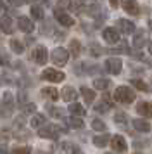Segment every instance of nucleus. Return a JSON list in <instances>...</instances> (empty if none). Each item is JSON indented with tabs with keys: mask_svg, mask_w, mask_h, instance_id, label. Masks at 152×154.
<instances>
[{
	"mask_svg": "<svg viewBox=\"0 0 152 154\" xmlns=\"http://www.w3.org/2000/svg\"><path fill=\"white\" fill-rule=\"evenodd\" d=\"M135 90L131 87H126V85H119L116 90H114V100L121 102V104H131L135 100Z\"/></svg>",
	"mask_w": 152,
	"mask_h": 154,
	"instance_id": "f257e3e1",
	"label": "nucleus"
},
{
	"mask_svg": "<svg viewBox=\"0 0 152 154\" xmlns=\"http://www.w3.org/2000/svg\"><path fill=\"white\" fill-rule=\"evenodd\" d=\"M59 132H66V128H61L57 125H45L38 128V135L43 139H50V140H57L59 139Z\"/></svg>",
	"mask_w": 152,
	"mask_h": 154,
	"instance_id": "f03ea898",
	"label": "nucleus"
},
{
	"mask_svg": "<svg viewBox=\"0 0 152 154\" xmlns=\"http://www.w3.org/2000/svg\"><path fill=\"white\" fill-rule=\"evenodd\" d=\"M64 78H66V75L59 69H54V68H47L41 71V80L50 82V83H61V82H64Z\"/></svg>",
	"mask_w": 152,
	"mask_h": 154,
	"instance_id": "7ed1b4c3",
	"label": "nucleus"
},
{
	"mask_svg": "<svg viewBox=\"0 0 152 154\" xmlns=\"http://www.w3.org/2000/svg\"><path fill=\"white\" fill-rule=\"evenodd\" d=\"M69 50H66L64 47H57V49L52 50V63L55 64V66H59V68H62V66H66V63L69 61Z\"/></svg>",
	"mask_w": 152,
	"mask_h": 154,
	"instance_id": "20e7f679",
	"label": "nucleus"
},
{
	"mask_svg": "<svg viewBox=\"0 0 152 154\" xmlns=\"http://www.w3.org/2000/svg\"><path fill=\"white\" fill-rule=\"evenodd\" d=\"M54 17H55V21L59 23L61 26H64V28H71V26H74V19H73V17H71V16L61 7L54 9Z\"/></svg>",
	"mask_w": 152,
	"mask_h": 154,
	"instance_id": "39448f33",
	"label": "nucleus"
},
{
	"mask_svg": "<svg viewBox=\"0 0 152 154\" xmlns=\"http://www.w3.org/2000/svg\"><path fill=\"white\" fill-rule=\"evenodd\" d=\"M104 69L111 73V75H119L123 69V61L119 57H107L104 63Z\"/></svg>",
	"mask_w": 152,
	"mask_h": 154,
	"instance_id": "423d86ee",
	"label": "nucleus"
},
{
	"mask_svg": "<svg viewBox=\"0 0 152 154\" xmlns=\"http://www.w3.org/2000/svg\"><path fill=\"white\" fill-rule=\"evenodd\" d=\"M31 57H33V61L36 64H40V66H43V64H47L48 61V50L43 47V45H36L33 49V54H31Z\"/></svg>",
	"mask_w": 152,
	"mask_h": 154,
	"instance_id": "0eeeda50",
	"label": "nucleus"
},
{
	"mask_svg": "<svg viewBox=\"0 0 152 154\" xmlns=\"http://www.w3.org/2000/svg\"><path fill=\"white\" fill-rule=\"evenodd\" d=\"M111 147H112L116 152L124 154L128 151V142H126V139L121 137V135H112V139H111Z\"/></svg>",
	"mask_w": 152,
	"mask_h": 154,
	"instance_id": "6e6552de",
	"label": "nucleus"
},
{
	"mask_svg": "<svg viewBox=\"0 0 152 154\" xmlns=\"http://www.w3.org/2000/svg\"><path fill=\"white\" fill-rule=\"evenodd\" d=\"M121 7L126 14L130 16H138L140 14V5L137 0H121Z\"/></svg>",
	"mask_w": 152,
	"mask_h": 154,
	"instance_id": "1a4fd4ad",
	"label": "nucleus"
},
{
	"mask_svg": "<svg viewBox=\"0 0 152 154\" xmlns=\"http://www.w3.org/2000/svg\"><path fill=\"white\" fill-rule=\"evenodd\" d=\"M17 28H19V31L29 35V33H33V31H35V24H33V21H31L29 17L19 16V17H17Z\"/></svg>",
	"mask_w": 152,
	"mask_h": 154,
	"instance_id": "9d476101",
	"label": "nucleus"
},
{
	"mask_svg": "<svg viewBox=\"0 0 152 154\" xmlns=\"http://www.w3.org/2000/svg\"><path fill=\"white\" fill-rule=\"evenodd\" d=\"M102 38L109 45H116V43H119V31L116 28H105L102 31Z\"/></svg>",
	"mask_w": 152,
	"mask_h": 154,
	"instance_id": "9b49d317",
	"label": "nucleus"
},
{
	"mask_svg": "<svg viewBox=\"0 0 152 154\" xmlns=\"http://www.w3.org/2000/svg\"><path fill=\"white\" fill-rule=\"evenodd\" d=\"M0 31L5 33V35H12L14 33V21L9 14L0 17Z\"/></svg>",
	"mask_w": 152,
	"mask_h": 154,
	"instance_id": "f8f14e48",
	"label": "nucleus"
},
{
	"mask_svg": "<svg viewBox=\"0 0 152 154\" xmlns=\"http://www.w3.org/2000/svg\"><path fill=\"white\" fill-rule=\"evenodd\" d=\"M116 26L121 29V33H123V35H131V33H135V31H137L135 23H131L130 19H117Z\"/></svg>",
	"mask_w": 152,
	"mask_h": 154,
	"instance_id": "ddd939ff",
	"label": "nucleus"
},
{
	"mask_svg": "<svg viewBox=\"0 0 152 154\" xmlns=\"http://www.w3.org/2000/svg\"><path fill=\"white\" fill-rule=\"evenodd\" d=\"M145 43H147V31L145 29H137L135 36H133V47L138 50V49H142Z\"/></svg>",
	"mask_w": 152,
	"mask_h": 154,
	"instance_id": "4468645a",
	"label": "nucleus"
},
{
	"mask_svg": "<svg viewBox=\"0 0 152 154\" xmlns=\"http://www.w3.org/2000/svg\"><path fill=\"white\" fill-rule=\"evenodd\" d=\"M137 112L144 118H152V104L149 100H140L137 104Z\"/></svg>",
	"mask_w": 152,
	"mask_h": 154,
	"instance_id": "2eb2a0df",
	"label": "nucleus"
},
{
	"mask_svg": "<svg viewBox=\"0 0 152 154\" xmlns=\"http://www.w3.org/2000/svg\"><path fill=\"white\" fill-rule=\"evenodd\" d=\"M64 123H66L69 128H76V130L85 128V121H83L81 116H69V118H64Z\"/></svg>",
	"mask_w": 152,
	"mask_h": 154,
	"instance_id": "dca6fc26",
	"label": "nucleus"
},
{
	"mask_svg": "<svg viewBox=\"0 0 152 154\" xmlns=\"http://www.w3.org/2000/svg\"><path fill=\"white\" fill-rule=\"evenodd\" d=\"M133 128H135L137 132H142V133H147V132H150V130H152L150 123H149L147 119H144V118L133 119Z\"/></svg>",
	"mask_w": 152,
	"mask_h": 154,
	"instance_id": "f3484780",
	"label": "nucleus"
},
{
	"mask_svg": "<svg viewBox=\"0 0 152 154\" xmlns=\"http://www.w3.org/2000/svg\"><path fill=\"white\" fill-rule=\"evenodd\" d=\"M61 97L66 100V102H74L76 97H78V92L73 88V87H64L61 92Z\"/></svg>",
	"mask_w": 152,
	"mask_h": 154,
	"instance_id": "a211bd4d",
	"label": "nucleus"
},
{
	"mask_svg": "<svg viewBox=\"0 0 152 154\" xmlns=\"http://www.w3.org/2000/svg\"><path fill=\"white\" fill-rule=\"evenodd\" d=\"M111 139H112V137H111L109 133H102V135H95L92 142H93L95 147H105L107 144H111Z\"/></svg>",
	"mask_w": 152,
	"mask_h": 154,
	"instance_id": "6ab92c4d",
	"label": "nucleus"
},
{
	"mask_svg": "<svg viewBox=\"0 0 152 154\" xmlns=\"http://www.w3.org/2000/svg\"><path fill=\"white\" fill-rule=\"evenodd\" d=\"M80 94L83 95V99H85L87 104H93V100H95V88L81 87V88H80Z\"/></svg>",
	"mask_w": 152,
	"mask_h": 154,
	"instance_id": "aec40b11",
	"label": "nucleus"
},
{
	"mask_svg": "<svg viewBox=\"0 0 152 154\" xmlns=\"http://www.w3.org/2000/svg\"><path fill=\"white\" fill-rule=\"evenodd\" d=\"M68 111L71 112L73 116H81V118L87 114V109H85L80 102H71V104H69V107H68Z\"/></svg>",
	"mask_w": 152,
	"mask_h": 154,
	"instance_id": "412c9836",
	"label": "nucleus"
},
{
	"mask_svg": "<svg viewBox=\"0 0 152 154\" xmlns=\"http://www.w3.org/2000/svg\"><path fill=\"white\" fill-rule=\"evenodd\" d=\"M41 95L45 99H48V100H57L59 99V92H57L55 87H43L41 88Z\"/></svg>",
	"mask_w": 152,
	"mask_h": 154,
	"instance_id": "4be33fe9",
	"label": "nucleus"
},
{
	"mask_svg": "<svg viewBox=\"0 0 152 154\" xmlns=\"http://www.w3.org/2000/svg\"><path fill=\"white\" fill-rule=\"evenodd\" d=\"M29 125L33 126V128H36V130H38V128H41V126H45V125H47V116H45V114H40V112H38V114H35L33 118H31Z\"/></svg>",
	"mask_w": 152,
	"mask_h": 154,
	"instance_id": "5701e85b",
	"label": "nucleus"
},
{
	"mask_svg": "<svg viewBox=\"0 0 152 154\" xmlns=\"http://www.w3.org/2000/svg\"><path fill=\"white\" fill-rule=\"evenodd\" d=\"M69 54L73 57H80V54H81V43H80V40H69Z\"/></svg>",
	"mask_w": 152,
	"mask_h": 154,
	"instance_id": "b1692460",
	"label": "nucleus"
},
{
	"mask_svg": "<svg viewBox=\"0 0 152 154\" xmlns=\"http://www.w3.org/2000/svg\"><path fill=\"white\" fill-rule=\"evenodd\" d=\"M9 47H11V50L14 54H23L24 52V43L21 40H17V38H11L9 40Z\"/></svg>",
	"mask_w": 152,
	"mask_h": 154,
	"instance_id": "393cba45",
	"label": "nucleus"
},
{
	"mask_svg": "<svg viewBox=\"0 0 152 154\" xmlns=\"http://www.w3.org/2000/svg\"><path fill=\"white\" fill-rule=\"evenodd\" d=\"M31 17L33 19H36V21H43V17H45V12H43V7L41 5H36V4H33L31 5Z\"/></svg>",
	"mask_w": 152,
	"mask_h": 154,
	"instance_id": "a878e982",
	"label": "nucleus"
},
{
	"mask_svg": "<svg viewBox=\"0 0 152 154\" xmlns=\"http://www.w3.org/2000/svg\"><path fill=\"white\" fill-rule=\"evenodd\" d=\"M111 87V80H107V78H97V80H93V88L95 90H107Z\"/></svg>",
	"mask_w": 152,
	"mask_h": 154,
	"instance_id": "bb28decb",
	"label": "nucleus"
},
{
	"mask_svg": "<svg viewBox=\"0 0 152 154\" xmlns=\"http://www.w3.org/2000/svg\"><path fill=\"white\" fill-rule=\"evenodd\" d=\"M47 112L50 114V116H52V118H57V119L64 118V111H62L61 107H57V106L47 104Z\"/></svg>",
	"mask_w": 152,
	"mask_h": 154,
	"instance_id": "cd10ccee",
	"label": "nucleus"
},
{
	"mask_svg": "<svg viewBox=\"0 0 152 154\" xmlns=\"http://www.w3.org/2000/svg\"><path fill=\"white\" fill-rule=\"evenodd\" d=\"M114 123L117 126H121V128H126L128 126V116L124 112H116L114 114Z\"/></svg>",
	"mask_w": 152,
	"mask_h": 154,
	"instance_id": "c85d7f7f",
	"label": "nucleus"
},
{
	"mask_svg": "<svg viewBox=\"0 0 152 154\" xmlns=\"http://www.w3.org/2000/svg\"><path fill=\"white\" fill-rule=\"evenodd\" d=\"M109 109H111V106L107 104L104 99L100 100V102H95V104H93V111L99 112V114H105V112L109 111Z\"/></svg>",
	"mask_w": 152,
	"mask_h": 154,
	"instance_id": "c756f323",
	"label": "nucleus"
},
{
	"mask_svg": "<svg viewBox=\"0 0 152 154\" xmlns=\"http://www.w3.org/2000/svg\"><path fill=\"white\" fill-rule=\"evenodd\" d=\"M14 107L9 104H4V102H0V118H9L11 114H12Z\"/></svg>",
	"mask_w": 152,
	"mask_h": 154,
	"instance_id": "7c9ffc66",
	"label": "nucleus"
},
{
	"mask_svg": "<svg viewBox=\"0 0 152 154\" xmlns=\"http://www.w3.org/2000/svg\"><path fill=\"white\" fill-rule=\"evenodd\" d=\"M90 56L92 57H99V56H102L104 54V50H102V47L99 45V43H95V42H92L90 43Z\"/></svg>",
	"mask_w": 152,
	"mask_h": 154,
	"instance_id": "2f4dec72",
	"label": "nucleus"
},
{
	"mask_svg": "<svg viewBox=\"0 0 152 154\" xmlns=\"http://www.w3.org/2000/svg\"><path fill=\"white\" fill-rule=\"evenodd\" d=\"M131 85H133L137 90H140V92H149V90H150V87L145 83V82L138 80V78H137V80H131Z\"/></svg>",
	"mask_w": 152,
	"mask_h": 154,
	"instance_id": "473e14b6",
	"label": "nucleus"
},
{
	"mask_svg": "<svg viewBox=\"0 0 152 154\" xmlns=\"http://www.w3.org/2000/svg\"><path fill=\"white\" fill-rule=\"evenodd\" d=\"M92 128L95 130V132H105V123H104L102 119H99V118H93L92 119Z\"/></svg>",
	"mask_w": 152,
	"mask_h": 154,
	"instance_id": "72a5a7b5",
	"label": "nucleus"
},
{
	"mask_svg": "<svg viewBox=\"0 0 152 154\" xmlns=\"http://www.w3.org/2000/svg\"><path fill=\"white\" fill-rule=\"evenodd\" d=\"M21 112L23 114H36V106L33 102H28V104H24L21 107Z\"/></svg>",
	"mask_w": 152,
	"mask_h": 154,
	"instance_id": "f704fd0d",
	"label": "nucleus"
},
{
	"mask_svg": "<svg viewBox=\"0 0 152 154\" xmlns=\"http://www.w3.org/2000/svg\"><path fill=\"white\" fill-rule=\"evenodd\" d=\"M11 154H31V147L28 146H21V147H14Z\"/></svg>",
	"mask_w": 152,
	"mask_h": 154,
	"instance_id": "c9c22d12",
	"label": "nucleus"
},
{
	"mask_svg": "<svg viewBox=\"0 0 152 154\" xmlns=\"http://www.w3.org/2000/svg\"><path fill=\"white\" fill-rule=\"evenodd\" d=\"M2 102L14 107V95L11 94V92H4V95H2Z\"/></svg>",
	"mask_w": 152,
	"mask_h": 154,
	"instance_id": "e433bc0d",
	"label": "nucleus"
},
{
	"mask_svg": "<svg viewBox=\"0 0 152 154\" xmlns=\"http://www.w3.org/2000/svg\"><path fill=\"white\" fill-rule=\"evenodd\" d=\"M17 104H19L21 107H23L24 104H28V94L24 90H21L19 94H17Z\"/></svg>",
	"mask_w": 152,
	"mask_h": 154,
	"instance_id": "4c0bfd02",
	"label": "nucleus"
},
{
	"mask_svg": "<svg viewBox=\"0 0 152 154\" xmlns=\"http://www.w3.org/2000/svg\"><path fill=\"white\" fill-rule=\"evenodd\" d=\"M57 5L66 11V9H71V5H73V4H71V0H57Z\"/></svg>",
	"mask_w": 152,
	"mask_h": 154,
	"instance_id": "58836bf2",
	"label": "nucleus"
},
{
	"mask_svg": "<svg viewBox=\"0 0 152 154\" xmlns=\"http://www.w3.org/2000/svg\"><path fill=\"white\" fill-rule=\"evenodd\" d=\"M131 57H135V59H138V61H144V54L140 52V50H133V52H130Z\"/></svg>",
	"mask_w": 152,
	"mask_h": 154,
	"instance_id": "ea45409f",
	"label": "nucleus"
},
{
	"mask_svg": "<svg viewBox=\"0 0 152 154\" xmlns=\"http://www.w3.org/2000/svg\"><path fill=\"white\" fill-rule=\"evenodd\" d=\"M0 82H2V83H5V85H9V83H14V80H12V76L9 78L5 75V73H4V75H2V76H0Z\"/></svg>",
	"mask_w": 152,
	"mask_h": 154,
	"instance_id": "a19ab883",
	"label": "nucleus"
},
{
	"mask_svg": "<svg viewBox=\"0 0 152 154\" xmlns=\"http://www.w3.org/2000/svg\"><path fill=\"white\" fill-rule=\"evenodd\" d=\"M104 100H105V102H107V104H109L111 106V107H112V106H114V100H112V99H111V95H109V94H104Z\"/></svg>",
	"mask_w": 152,
	"mask_h": 154,
	"instance_id": "79ce46f5",
	"label": "nucleus"
},
{
	"mask_svg": "<svg viewBox=\"0 0 152 154\" xmlns=\"http://www.w3.org/2000/svg\"><path fill=\"white\" fill-rule=\"evenodd\" d=\"M71 154H85V152H83L78 146H73V147H71Z\"/></svg>",
	"mask_w": 152,
	"mask_h": 154,
	"instance_id": "37998d69",
	"label": "nucleus"
},
{
	"mask_svg": "<svg viewBox=\"0 0 152 154\" xmlns=\"http://www.w3.org/2000/svg\"><path fill=\"white\" fill-rule=\"evenodd\" d=\"M11 5H16V7H19L21 4H24V0H7Z\"/></svg>",
	"mask_w": 152,
	"mask_h": 154,
	"instance_id": "c03bdc74",
	"label": "nucleus"
},
{
	"mask_svg": "<svg viewBox=\"0 0 152 154\" xmlns=\"http://www.w3.org/2000/svg\"><path fill=\"white\" fill-rule=\"evenodd\" d=\"M109 5L112 9H117V5H119V0H109Z\"/></svg>",
	"mask_w": 152,
	"mask_h": 154,
	"instance_id": "a18cd8bd",
	"label": "nucleus"
},
{
	"mask_svg": "<svg viewBox=\"0 0 152 154\" xmlns=\"http://www.w3.org/2000/svg\"><path fill=\"white\" fill-rule=\"evenodd\" d=\"M0 154H9V151H7L5 146H0Z\"/></svg>",
	"mask_w": 152,
	"mask_h": 154,
	"instance_id": "49530a36",
	"label": "nucleus"
},
{
	"mask_svg": "<svg viewBox=\"0 0 152 154\" xmlns=\"http://www.w3.org/2000/svg\"><path fill=\"white\" fill-rule=\"evenodd\" d=\"M4 9H5V5H4V0H0V12H4Z\"/></svg>",
	"mask_w": 152,
	"mask_h": 154,
	"instance_id": "de8ad7c7",
	"label": "nucleus"
},
{
	"mask_svg": "<svg viewBox=\"0 0 152 154\" xmlns=\"http://www.w3.org/2000/svg\"><path fill=\"white\" fill-rule=\"evenodd\" d=\"M41 4H43V5H50V0H40Z\"/></svg>",
	"mask_w": 152,
	"mask_h": 154,
	"instance_id": "09e8293b",
	"label": "nucleus"
},
{
	"mask_svg": "<svg viewBox=\"0 0 152 154\" xmlns=\"http://www.w3.org/2000/svg\"><path fill=\"white\" fill-rule=\"evenodd\" d=\"M149 54H150V56H152V40H150V42H149Z\"/></svg>",
	"mask_w": 152,
	"mask_h": 154,
	"instance_id": "8fccbe9b",
	"label": "nucleus"
},
{
	"mask_svg": "<svg viewBox=\"0 0 152 154\" xmlns=\"http://www.w3.org/2000/svg\"><path fill=\"white\" fill-rule=\"evenodd\" d=\"M147 26H149V29L152 31V21H149V23H147Z\"/></svg>",
	"mask_w": 152,
	"mask_h": 154,
	"instance_id": "3c124183",
	"label": "nucleus"
},
{
	"mask_svg": "<svg viewBox=\"0 0 152 154\" xmlns=\"http://www.w3.org/2000/svg\"><path fill=\"white\" fill-rule=\"evenodd\" d=\"M36 154H48V152H45V151H36Z\"/></svg>",
	"mask_w": 152,
	"mask_h": 154,
	"instance_id": "603ef678",
	"label": "nucleus"
},
{
	"mask_svg": "<svg viewBox=\"0 0 152 154\" xmlns=\"http://www.w3.org/2000/svg\"><path fill=\"white\" fill-rule=\"evenodd\" d=\"M31 2H33V0H24V4H31Z\"/></svg>",
	"mask_w": 152,
	"mask_h": 154,
	"instance_id": "864d4df0",
	"label": "nucleus"
},
{
	"mask_svg": "<svg viewBox=\"0 0 152 154\" xmlns=\"http://www.w3.org/2000/svg\"><path fill=\"white\" fill-rule=\"evenodd\" d=\"M133 154H142V152H133Z\"/></svg>",
	"mask_w": 152,
	"mask_h": 154,
	"instance_id": "5fc2aeb1",
	"label": "nucleus"
},
{
	"mask_svg": "<svg viewBox=\"0 0 152 154\" xmlns=\"http://www.w3.org/2000/svg\"><path fill=\"white\" fill-rule=\"evenodd\" d=\"M105 154H112V152H105Z\"/></svg>",
	"mask_w": 152,
	"mask_h": 154,
	"instance_id": "6e6d98bb",
	"label": "nucleus"
},
{
	"mask_svg": "<svg viewBox=\"0 0 152 154\" xmlns=\"http://www.w3.org/2000/svg\"><path fill=\"white\" fill-rule=\"evenodd\" d=\"M80 2H83V0H80Z\"/></svg>",
	"mask_w": 152,
	"mask_h": 154,
	"instance_id": "4d7b16f0",
	"label": "nucleus"
}]
</instances>
